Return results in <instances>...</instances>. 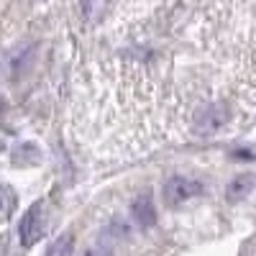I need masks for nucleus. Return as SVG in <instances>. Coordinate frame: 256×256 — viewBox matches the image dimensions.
Listing matches in <instances>:
<instances>
[{
	"label": "nucleus",
	"mask_w": 256,
	"mask_h": 256,
	"mask_svg": "<svg viewBox=\"0 0 256 256\" xmlns=\"http://www.w3.org/2000/svg\"><path fill=\"white\" fill-rule=\"evenodd\" d=\"M46 230V218H44V200H36L26 216L20 218V226H18V238H20V246H34L36 241H41Z\"/></svg>",
	"instance_id": "1"
},
{
	"label": "nucleus",
	"mask_w": 256,
	"mask_h": 256,
	"mask_svg": "<svg viewBox=\"0 0 256 256\" xmlns=\"http://www.w3.org/2000/svg\"><path fill=\"white\" fill-rule=\"evenodd\" d=\"M230 118V110H228V105L226 102H212L208 105V108H202L198 116H195V134L198 136H210V134H216L220 131V128L228 123Z\"/></svg>",
	"instance_id": "2"
},
{
	"label": "nucleus",
	"mask_w": 256,
	"mask_h": 256,
	"mask_svg": "<svg viewBox=\"0 0 256 256\" xmlns=\"http://www.w3.org/2000/svg\"><path fill=\"white\" fill-rule=\"evenodd\" d=\"M202 195V182L190 180V177H172L164 184V200L169 205H182L192 198Z\"/></svg>",
	"instance_id": "3"
},
{
	"label": "nucleus",
	"mask_w": 256,
	"mask_h": 256,
	"mask_svg": "<svg viewBox=\"0 0 256 256\" xmlns=\"http://www.w3.org/2000/svg\"><path fill=\"white\" fill-rule=\"evenodd\" d=\"M131 212H134V220L144 228L154 226L156 223V210H154V202H152V195H138L131 205Z\"/></svg>",
	"instance_id": "4"
},
{
	"label": "nucleus",
	"mask_w": 256,
	"mask_h": 256,
	"mask_svg": "<svg viewBox=\"0 0 256 256\" xmlns=\"http://www.w3.org/2000/svg\"><path fill=\"white\" fill-rule=\"evenodd\" d=\"M251 190H254V177L251 174H238V177H233L228 190H226V198L230 202H241L246 195H251Z\"/></svg>",
	"instance_id": "5"
},
{
	"label": "nucleus",
	"mask_w": 256,
	"mask_h": 256,
	"mask_svg": "<svg viewBox=\"0 0 256 256\" xmlns=\"http://www.w3.org/2000/svg\"><path fill=\"white\" fill-rule=\"evenodd\" d=\"M72 251H74V236H72V233H64V236H59L49 246L46 256H72Z\"/></svg>",
	"instance_id": "6"
},
{
	"label": "nucleus",
	"mask_w": 256,
	"mask_h": 256,
	"mask_svg": "<svg viewBox=\"0 0 256 256\" xmlns=\"http://www.w3.org/2000/svg\"><path fill=\"white\" fill-rule=\"evenodd\" d=\"M13 210H16V195H13V190L6 187V184H0V218H10Z\"/></svg>",
	"instance_id": "7"
},
{
	"label": "nucleus",
	"mask_w": 256,
	"mask_h": 256,
	"mask_svg": "<svg viewBox=\"0 0 256 256\" xmlns=\"http://www.w3.org/2000/svg\"><path fill=\"white\" fill-rule=\"evenodd\" d=\"M82 256H113V251L105 246V244H92V246H88L84 248V254Z\"/></svg>",
	"instance_id": "8"
}]
</instances>
